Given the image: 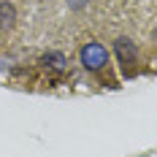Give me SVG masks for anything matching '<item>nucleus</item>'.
Returning <instances> with one entry per match:
<instances>
[{
	"instance_id": "nucleus-5",
	"label": "nucleus",
	"mask_w": 157,
	"mask_h": 157,
	"mask_svg": "<svg viewBox=\"0 0 157 157\" xmlns=\"http://www.w3.org/2000/svg\"><path fill=\"white\" fill-rule=\"evenodd\" d=\"M87 6V0H71V8H84Z\"/></svg>"
},
{
	"instance_id": "nucleus-1",
	"label": "nucleus",
	"mask_w": 157,
	"mask_h": 157,
	"mask_svg": "<svg viewBox=\"0 0 157 157\" xmlns=\"http://www.w3.org/2000/svg\"><path fill=\"white\" fill-rule=\"evenodd\" d=\"M106 60H109V52L100 46V44H95V41L81 49V65L87 71H100L106 65Z\"/></svg>"
},
{
	"instance_id": "nucleus-4",
	"label": "nucleus",
	"mask_w": 157,
	"mask_h": 157,
	"mask_svg": "<svg viewBox=\"0 0 157 157\" xmlns=\"http://www.w3.org/2000/svg\"><path fill=\"white\" fill-rule=\"evenodd\" d=\"M41 63H44V65H54V68H63L65 57H63V54H57V52H52V54H44V57H41Z\"/></svg>"
},
{
	"instance_id": "nucleus-3",
	"label": "nucleus",
	"mask_w": 157,
	"mask_h": 157,
	"mask_svg": "<svg viewBox=\"0 0 157 157\" xmlns=\"http://www.w3.org/2000/svg\"><path fill=\"white\" fill-rule=\"evenodd\" d=\"M16 22V11L11 3H0V30H11Z\"/></svg>"
},
{
	"instance_id": "nucleus-2",
	"label": "nucleus",
	"mask_w": 157,
	"mask_h": 157,
	"mask_svg": "<svg viewBox=\"0 0 157 157\" xmlns=\"http://www.w3.org/2000/svg\"><path fill=\"white\" fill-rule=\"evenodd\" d=\"M114 54L122 65H133L136 63V44L130 38H117L114 41Z\"/></svg>"
}]
</instances>
